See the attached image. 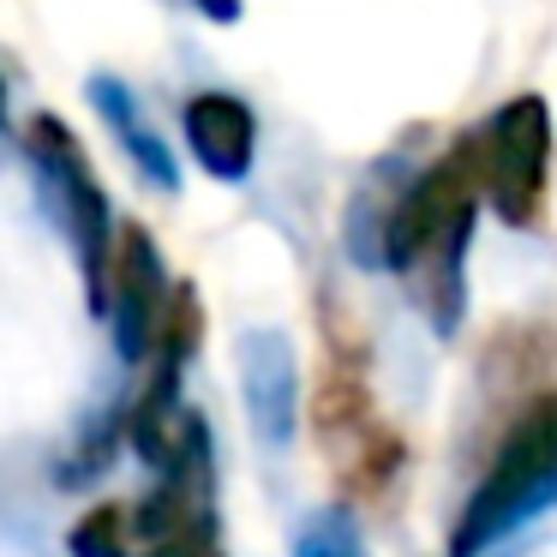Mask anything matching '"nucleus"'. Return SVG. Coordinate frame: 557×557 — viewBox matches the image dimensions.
Listing matches in <instances>:
<instances>
[{
  "mask_svg": "<svg viewBox=\"0 0 557 557\" xmlns=\"http://www.w3.org/2000/svg\"><path fill=\"white\" fill-rule=\"evenodd\" d=\"M473 162H480V198H492L504 222L533 228L545 210V186H552V109H545V97H509L473 138Z\"/></svg>",
  "mask_w": 557,
  "mask_h": 557,
  "instance_id": "obj_4",
  "label": "nucleus"
},
{
  "mask_svg": "<svg viewBox=\"0 0 557 557\" xmlns=\"http://www.w3.org/2000/svg\"><path fill=\"white\" fill-rule=\"evenodd\" d=\"M126 528H133V516L121 504H90L73 521V533H66V552L73 557H126Z\"/></svg>",
  "mask_w": 557,
  "mask_h": 557,
  "instance_id": "obj_9",
  "label": "nucleus"
},
{
  "mask_svg": "<svg viewBox=\"0 0 557 557\" xmlns=\"http://www.w3.org/2000/svg\"><path fill=\"white\" fill-rule=\"evenodd\" d=\"M145 557H222V552H216V533H210V521H198V528H186V533H174V540L150 545Z\"/></svg>",
  "mask_w": 557,
  "mask_h": 557,
  "instance_id": "obj_11",
  "label": "nucleus"
},
{
  "mask_svg": "<svg viewBox=\"0 0 557 557\" xmlns=\"http://www.w3.org/2000/svg\"><path fill=\"white\" fill-rule=\"evenodd\" d=\"M294 557H366L360 552V540H354V528H348V516H318V521H306V533H300V545H294Z\"/></svg>",
  "mask_w": 557,
  "mask_h": 557,
  "instance_id": "obj_10",
  "label": "nucleus"
},
{
  "mask_svg": "<svg viewBox=\"0 0 557 557\" xmlns=\"http://www.w3.org/2000/svg\"><path fill=\"white\" fill-rule=\"evenodd\" d=\"M240 389L252 432L270 449L294 437V413H300V372H294V348L282 330H246L240 336Z\"/></svg>",
  "mask_w": 557,
  "mask_h": 557,
  "instance_id": "obj_7",
  "label": "nucleus"
},
{
  "mask_svg": "<svg viewBox=\"0 0 557 557\" xmlns=\"http://www.w3.org/2000/svg\"><path fill=\"white\" fill-rule=\"evenodd\" d=\"M169 306V276H162V252L145 228H121L114 234V258H109V300L102 312L114 318V348L121 360H150L157 348V324Z\"/></svg>",
  "mask_w": 557,
  "mask_h": 557,
  "instance_id": "obj_5",
  "label": "nucleus"
},
{
  "mask_svg": "<svg viewBox=\"0 0 557 557\" xmlns=\"http://www.w3.org/2000/svg\"><path fill=\"white\" fill-rule=\"evenodd\" d=\"M181 133L193 162L210 181H246L258 162V114L234 90H198L181 109Z\"/></svg>",
  "mask_w": 557,
  "mask_h": 557,
  "instance_id": "obj_6",
  "label": "nucleus"
},
{
  "mask_svg": "<svg viewBox=\"0 0 557 557\" xmlns=\"http://www.w3.org/2000/svg\"><path fill=\"white\" fill-rule=\"evenodd\" d=\"M90 102H97L102 126L114 133V145L133 157V169L145 174V181H157L162 193H174L181 186V169H174V150L162 145V133L145 121V109H138V97L121 85V78H90Z\"/></svg>",
  "mask_w": 557,
  "mask_h": 557,
  "instance_id": "obj_8",
  "label": "nucleus"
},
{
  "mask_svg": "<svg viewBox=\"0 0 557 557\" xmlns=\"http://www.w3.org/2000/svg\"><path fill=\"white\" fill-rule=\"evenodd\" d=\"M25 157H30V169H37L42 193H49V210L61 216L66 240H73V252H78V276H85L90 312L102 318V300H109V258H114L109 193H102L78 133L49 109L25 121Z\"/></svg>",
  "mask_w": 557,
  "mask_h": 557,
  "instance_id": "obj_3",
  "label": "nucleus"
},
{
  "mask_svg": "<svg viewBox=\"0 0 557 557\" xmlns=\"http://www.w3.org/2000/svg\"><path fill=\"white\" fill-rule=\"evenodd\" d=\"M473 205H480V162H473L468 138V145L444 150L384 216V264L401 276H413V270L432 276L437 324H449L461 300V252H468Z\"/></svg>",
  "mask_w": 557,
  "mask_h": 557,
  "instance_id": "obj_1",
  "label": "nucleus"
},
{
  "mask_svg": "<svg viewBox=\"0 0 557 557\" xmlns=\"http://www.w3.org/2000/svg\"><path fill=\"white\" fill-rule=\"evenodd\" d=\"M186 7H198L205 18H222V25H228V18H240V0H186Z\"/></svg>",
  "mask_w": 557,
  "mask_h": 557,
  "instance_id": "obj_12",
  "label": "nucleus"
},
{
  "mask_svg": "<svg viewBox=\"0 0 557 557\" xmlns=\"http://www.w3.org/2000/svg\"><path fill=\"white\" fill-rule=\"evenodd\" d=\"M0 126H7V78H0Z\"/></svg>",
  "mask_w": 557,
  "mask_h": 557,
  "instance_id": "obj_13",
  "label": "nucleus"
},
{
  "mask_svg": "<svg viewBox=\"0 0 557 557\" xmlns=\"http://www.w3.org/2000/svg\"><path fill=\"white\" fill-rule=\"evenodd\" d=\"M552 492H557V396H540L509 425V437L497 444L485 480L461 504V521L449 533V557H480L509 528L540 516Z\"/></svg>",
  "mask_w": 557,
  "mask_h": 557,
  "instance_id": "obj_2",
  "label": "nucleus"
}]
</instances>
